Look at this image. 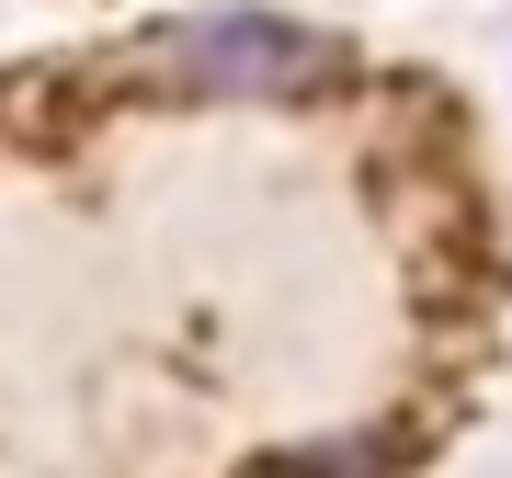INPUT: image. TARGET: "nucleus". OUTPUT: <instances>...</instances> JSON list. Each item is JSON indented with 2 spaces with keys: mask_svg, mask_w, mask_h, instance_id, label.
I'll return each mask as SVG.
<instances>
[{
  "mask_svg": "<svg viewBox=\"0 0 512 478\" xmlns=\"http://www.w3.org/2000/svg\"><path fill=\"white\" fill-rule=\"evenodd\" d=\"M148 57H160V80H183V92H228V103H262V92H319V80H330V46L308 35V23H274V12L171 23Z\"/></svg>",
  "mask_w": 512,
  "mask_h": 478,
  "instance_id": "obj_1",
  "label": "nucleus"
},
{
  "mask_svg": "<svg viewBox=\"0 0 512 478\" xmlns=\"http://www.w3.org/2000/svg\"><path fill=\"white\" fill-rule=\"evenodd\" d=\"M262 478H365V456H285V467H262Z\"/></svg>",
  "mask_w": 512,
  "mask_h": 478,
  "instance_id": "obj_2",
  "label": "nucleus"
}]
</instances>
